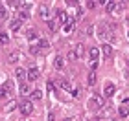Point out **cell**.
<instances>
[{"instance_id":"obj_1","label":"cell","mask_w":129,"mask_h":121,"mask_svg":"<svg viewBox=\"0 0 129 121\" xmlns=\"http://www.w3.org/2000/svg\"><path fill=\"white\" fill-rule=\"evenodd\" d=\"M89 106H90V108H94V110H98V108H103V106H105V97L94 94V95H92L90 99H89Z\"/></svg>"},{"instance_id":"obj_2","label":"cell","mask_w":129,"mask_h":121,"mask_svg":"<svg viewBox=\"0 0 129 121\" xmlns=\"http://www.w3.org/2000/svg\"><path fill=\"white\" fill-rule=\"evenodd\" d=\"M19 110L22 112V116H30V114L33 112V103L30 101V99H24L19 105Z\"/></svg>"},{"instance_id":"obj_3","label":"cell","mask_w":129,"mask_h":121,"mask_svg":"<svg viewBox=\"0 0 129 121\" xmlns=\"http://www.w3.org/2000/svg\"><path fill=\"white\" fill-rule=\"evenodd\" d=\"M39 15H41V19H44V20H50L52 8H50L48 4H41V6H39Z\"/></svg>"},{"instance_id":"obj_4","label":"cell","mask_w":129,"mask_h":121,"mask_svg":"<svg viewBox=\"0 0 129 121\" xmlns=\"http://www.w3.org/2000/svg\"><path fill=\"white\" fill-rule=\"evenodd\" d=\"M114 92H116V86L113 83H107V84H105V88H103V97H113Z\"/></svg>"},{"instance_id":"obj_5","label":"cell","mask_w":129,"mask_h":121,"mask_svg":"<svg viewBox=\"0 0 129 121\" xmlns=\"http://www.w3.org/2000/svg\"><path fill=\"white\" fill-rule=\"evenodd\" d=\"M96 33H98V37H100V39H103V40H109V39H113V37L109 35V31H107V28H105V26H98Z\"/></svg>"},{"instance_id":"obj_6","label":"cell","mask_w":129,"mask_h":121,"mask_svg":"<svg viewBox=\"0 0 129 121\" xmlns=\"http://www.w3.org/2000/svg\"><path fill=\"white\" fill-rule=\"evenodd\" d=\"M15 75H17V79H19V81H22V83H24V81L28 79V72L24 70V68H17V70H15Z\"/></svg>"},{"instance_id":"obj_7","label":"cell","mask_w":129,"mask_h":121,"mask_svg":"<svg viewBox=\"0 0 129 121\" xmlns=\"http://www.w3.org/2000/svg\"><path fill=\"white\" fill-rule=\"evenodd\" d=\"M37 79H39V68L31 66L28 70V81H37Z\"/></svg>"},{"instance_id":"obj_8","label":"cell","mask_w":129,"mask_h":121,"mask_svg":"<svg viewBox=\"0 0 129 121\" xmlns=\"http://www.w3.org/2000/svg\"><path fill=\"white\" fill-rule=\"evenodd\" d=\"M57 22H59V24H67L68 22V15H67V11H59V13H57Z\"/></svg>"},{"instance_id":"obj_9","label":"cell","mask_w":129,"mask_h":121,"mask_svg":"<svg viewBox=\"0 0 129 121\" xmlns=\"http://www.w3.org/2000/svg\"><path fill=\"white\" fill-rule=\"evenodd\" d=\"M54 68H55V70H63V68H64V61H63V57L57 55L55 59H54Z\"/></svg>"},{"instance_id":"obj_10","label":"cell","mask_w":129,"mask_h":121,"mask_svg":"<svg viewBox=\"0 0 129 121\" xmlns=\"http://www.w3.org/2000/svg\"><path fill=\"white\" fill-rule=\"evenodd\" d=\"M74 53H76V59H78V57H83L85 55V46L83 44H76V50H74Z\"/></svg>"},{"instance_id":"obj_11","label":"cell","mask_w":129,"mask_h":121,"mask_svg":"<svg viewBox=\"0 0 129 121\" xmlns=\"http://www.w3.org/2000/svg\"><path fill=\"white\" fill-rule=\"evenodd\" d=\"M100 51H103V55H105V57L109 59V57L113 55V46H111V44H103V46H102V50H100Z\"/></svg>"},{"instance_id":"obj_12","label":"cell","mask_w":129,"mask_h":121,"mask_svg":"<svg viewBox=\"0 0 129 121\" xmlns=\"http://www.w3.org/2000/svg\"><path fill=\"white\" fill-rule=\"evenodd\" d=\"M63 31L64 33H72L74 31V19H68V22L63 26Z\"/></svg>"},{"instance_id":"obj_13","label":"cell","mask_w":129,"mask_h":121,"mask_svg":"<svg viewBox=\"0 0 129 121\" xmlns=\"http://www.w3.org/2000/svg\"><path fill=\"white\" fill-rule=\"evenodd\" d=\"M59 86H61L63 90H67V92H72V83L67 81V79H61V81H59Z\"/></svg>"},{"instance_id":"obj_14","label":"cell","mask_w":129,"mask_h":121,"mask_svg":"<svg viewBox=\"0 0 129 121\" xmlns=\"http://www.w3.org/2000/svg\"><path fill=\"white\" fill-rule=\"evenodd\" d=\"M89 57L92 59V62H94L98 57H100V50H98V48H90V50H89Z\"/></svg>"},{"instance_id":"obj_15","label":"cell","mask_w":129,"mask_h":121,"mask_svg":"<svg viewBox=\"0 0 129 121\" xmlns=\"http://www.w3.org/2000/svg\"><path fill=\"white\" fill-rule=\"evenodd\" d=\"M87 84L89 86H94L96 84V72H90L89 77H87Z\"/></svg>"},{"instance_id":"obj_16","label":"cell","mask_w":129,"mask_h":121,"mask_svg":"<svg viewBox=\"0 0 129 121\" xmlns=\"http://www.w3.org/2000/svg\"><path fill=\"white\" fill-rule=\"evenodd\" d=\"M118 116H120V117H127V116H129V108H127L125 105H122V106L118 108Z\"/></svg>"},{"instance_id":"obj_17","label":"cell","mask_w":129,"mask_h":121,"mask_svg":"<svg viewBox=\"0 0 129 121\" xmlns=\"http://www.w3.org/2000/svg\"><path fill=\"white\" fill-rule=\"evenodd\" d=\"M48 28H50L52 31H57V30H59V22L54 20V19H50V20H48Z\"/></svg>"},{"instance_id":"obj_18","label":"cell","mask_w":129,"mask_h":121,"mask_svg":"<svg viewBox=\"0 0 129 121\" xmlns=\"http://www.w3.org/2000/svg\"><path fill=\"white\" fill-rule=\"evenodd\" d=\"M19 59H20V53H19V51H13V53H11V55L8 57V61L11 62V64H13V62H17Z\"/></svg>"},{"instance_id":"obj_19","label":"cell","mask_w":129,"mask_h":121,"mask_svg":"<svg viewBox=\"0 0 129 121\" xmlns=\"http://www.w3.org/2000/svg\"><path fill=\"white\" fill-rule=\"evenodd\" d=\"M105 6H107V8H105V11H107V13H113V11L116 9V6H118V2H107Z\"/></svg>"},{"instance_id":"obj_20","label":"cell","mask_w":129,"mask_h":121,"mask_svg":"<svg viewBox=\"0 0 129 121\" xmlns=\"http://www.w3.org/2000/svg\"><path fill=\"white\" fill-rule=\"evenodd\" d=\"M20 24H22V22H20L19 19L11 20V31H17V30H19V28H20Z\"/></svg>"},{"instance_id":"obj_21","label":"cell","mask_w":129,"mask_h":121,"mask_svg":"<svg viewBox=\"0 0 129 121\" xmlns=\"http://www.w3.org/2000/svg\"><path fill=\"white\" fill-rule=\"evenodd\" d=\"M41 97H43V92H41V90H33L31 92V99L33 101H39Z\"/></svg>"},{"instance_id":"obj_22","label":"cell","mask_w":129,"mask_h":121,"mask_svg":"<svg viewBox=\"0 0 129 121\" xmlns=\"http://www.w3.org/2000/svg\"><path fill=\"white\" fill-rule=\"evenodd\" d=\"M30 19V13H28V11L24 9V11H19V20L22 22V20H28Z\"/></svg>"},{"instance_id":"obj_23","label":"cell","mask_w":129,"mask_h":121,"mask_svg":"<svg viewBox=\"0 0 129 121\" xmlns=\"http://www.w3.org/2000/svg\"><path fill=\"white\" fill-rule=\"evenodd\" d=\"M26 37H28V40H35V39H37V31H35V30H28Z\"/></svg>"},{"instance_id":"obj_24","label":"cell","mask_w":129,"mask_h":121,"mask_svg":"<svg viewBox=\"0 0 129 121\" xmlns=\"http://www.w3.org/2000/svg\"><path fill=\"white\" fill-rule=\"evenodd\" d=\"M0 42H2V44H8L9 42V35H8V33L0 31Z\"/></svg>"},{"instance_id":"obj_25","label":"cell","mask_w":129,"mask_h":121,"mask_svg":"<svg viewBox=\"0 0 129 121\" xmlns=\"http://www.w3.org/2000/svg\"><path fill=\"white\" fill-rule=\"evenodd\" d=\"M20 94H22V95H24V94H30V86H28L26 83L20 84Z\"/></svg>"},{"instance_id":"obj_26","label":"cell","mask_w":129,"mask_h":121,"mask_svg":"<svg viewBox=\"0 0 129 121\" xmlns=\"http://www.w3.org/2000/svg\"><path fill=\"white\" fill-rule=\"evenodd\" d=\"M48 46H50V42H48V40H46V39H41L37 48H48Z\"/></svg>"},{"instance_id":"obj_27","label":"cell","mask_w":129,"mask_h":121,"mask_svg":"<svg viewBox=\"0 0 129 121\" xmlns=\"http://www.w3.org/2000/svg\"><path fill=\"white\" fill-rule=\"evenodd\" d=\"M15 106H17V103H15V101H9L8 105H6V112H11Z\"/></svg>"},{"instance_id":"obj_28","label":"cell","mask_w":129,"mask_h":121,"mask_svg":"<svg viewBox=\"0 0 129 121\" xmlns=\"http://www.w3.org/2000/svg\"><path fill=\"white\" fill-rule=\"evenodd\" d=\"M6 95H8V90H6L4 86H0V99H4Z\"/></svg>"},{"instance_id":"obj_29","label":"cell","mask_w":129,"mask_h":121,"mask_svg":"<svg viewBox=\"0 0 129 121\" xmlns=\"http://www.w3.org/2000/svg\"><path fill=\"white\" fill-rule=\"evenodd\" d=\"M92 31H94V28H92V24H89V26H87V30H85V33H87V35H92Z\"/></svg>"},{"instance_id":"obj_30","label":"cell","mask_w":129,"mask_h":121,"mask_svg":"<svg viewBox=\"0 0 129 121\" xmlns=\"http://www.w3.org/2000/svg\"><path fill=\"white\" fill-rule=\"evenodd\" d=\"M4 88H6V90H11V88H13V83H11V81H6V83H4Z\"/></svg>"},{"instance_id":"obj_31","label":"cell","mask_w":129,"mask_h":121,"mask_svg":"<svg viewBox=\"0 0 129 121\" xmlns=\"http://www.w3.org/2000/svg\"><path fill=\"white\" fill-rule=\"evenodd\" d=\"M72 94H74L76 99H79V97H81V92H79V90H72Z\"/></svg>"},{"instance_id":"obj_32","label":"cell","mask_w":129,"mask_h":121,"mask_svg":"<svg viewBox=\"0 0 129 121\" xmlns=\"http://www.w3.org/2000/svg\"><path fill=\"white\" fill-rule=\"evenodd\" d=\"M87 8H90V9H94V8H96V2H92V0H90V2H87Z\"/></svg>"},{"instance_id":"obj_33","label":"cell","mask_w":129,"mask_h":121,"mask_svg":"<svg viewBox=\"0 0 129 121\" xmlns=\"http://www.w3.org/2000/svg\"><path fill=\"white\" fill-rule=\"evenodd\" d=\"M48 90H50V92L55 90V86H54V83H52V81H48Z\"/></svg>"},{"instance_id":"obj_34","label":"cell","mask_w":129,"mask_h":121,"mask_svg":"<svg viewBox=\"0 0 129 121\" xmlns=\"http://www.w3.org/2000/svg\"><path fill=\"white\" fill-rule=\"evenodd\" d=\"M6 15V9H4V4H0V17Z\"/></svg>"},{"instance_id":"obj_35","label":"cell","mask_w":129,"mask_h":121,"mask_svg":"<svg viewBox=\"0 0 129 121\" xmlns=\"http://www.w3.org/2000/svg\"><path fill=\"white\" fill-rule=\"evenodd\" d=\"M30 51L35 55V53H39V48H37V46H31V50H30Z\"/></svg>"},{"instance_id":"obj_36","label":"cell","mask_w":129,"mask_h":121,"mask_svg":"<svg viewBox=\"0 0 129 121\" xmlns=\"http://www.w3.org/2000/svg\"><path fill=\"white\" fill-rule=\"evenodd\" d=\"M48 121H55V116H54V112H50V114H48Z\"/></svg>"},{"instance_id":"obj_37","label":"cell","mask_w":129,"mask_h":121,"mask_svg":"<svg viewBox=\"0 0 129 121\" xmlns=\"http://www.w3.org/2000/svg\"><path fill=\"white\" fill-rule=\"evenodd\" d=\"M68 59H76V53H74V51H68Z\"/></svg>"},{"instance_id":"obj_38","label":"cell","mask_w":129,"mask_h":121,"mask_svg":"<svg viewBox=\"0 0 129 121\" xmlns=\"http://www.w3.org/2000/svg\"><path fill=\"white\" fill-rule=\"evenodd\" d=\"M64 121H72V119H64Z\"/></svg>"},{"instance_id":"obj_39","label":"cell","mask_w":129,"mask_h":121,"mask_svg":"<svg viewBox=\"0 0 129 121\" xmlns=\"http://www.w3.org/2000/svg\"><path fill=\"white\" fill-rule=\"evenodd\" d=\"M90 121H94V119H90Z\"/></svg>"},{"instance_id":"obj_40","label":"cell","mask_w":129,"mask_h":121,"mask_svg":"<svg viewBox=\"0 0 129 121\" xmlns=\"http://www.w3.org/2000/svg\"><path fill=\"white\" fill-rule=\"evenodd\" d=\"M127 37H129V33H127Z\"/></svg>"},{"instance_id":"obj_41","label":"cell","mask_w":129,"mask_h":121,"mask_svg":"<svg viewBox=\"0 0 129 121\" xmlns=\"http://www.w3.org/2000/svg\"><path fill=\"white\" fill-rule=\"evenodd\" d=\"M127 64H129V62H127Z\"/></svg>"}]
</instances>
